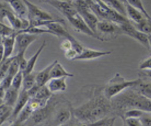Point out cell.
Listing matches in <instances>:
<instances>
[{"instance_id": "cell-46", "label": "cell", "mask_w": 151, "mask_h": 126, "mask_svg": "<svg viewBox=\"0 0 151 126\" xmlns=\"http://www.w3.org/2000/svg\"><path fill=\"white\" fill-rule=\"evenodd\" d=\"M61 1H65V2H73L74 0H59Z\"/></svg>"}, {"instance_id": "cell-11", "label": "cell", "mask_w": 151, "mask_h": 126, "mask_svg": "<svg viewBox=\"0 0 151 126\" xmlns=\"http://www.w3.org/2000/svg\"><path fill=\"white\" fill-rule=\"evenodd\" d=\"M40 35L26 32H17L15 37V54L25 53L28 47L37 39Z\"/></svg>"}, {"instance_id": "cell-44", "label": "cell", "mask_w": 151, "mask_h": 126, "mask_svg": "<svg viewBox=\"0 0 151 126\" xmlns=\"http://www.w3.org/2000/svg\"><path fill=\"white\" fill-rule=\"evenodd\" d=\"M148 39H149V46L151 48V33L148 34Z\"/></svg>"}, {"instance_id": "cell-6", "label": "cell", "mask_w": 151, "mask_h": 126, "mask_svg": "<svg viewBox=\"0 0 151 126\" xmlns=\"http://www.w3.org/2000/svg\"><path fill=\"white\" fill-rule=\"evenodd\" d=\"M73 108L70 101L61 97L49 121L50 124L61 125L70 121L73 117Z\"/></svg>"}, {"instance_id": "cell-5", "label": "cell", "mask_w": 151, "mask_h": 126, "mask_svg": "<svg viewBox=\"0 0 151 126\" xmlns=\"http://www.w3.org/2000/svg\"><path fill=\"white\" fill-rule=\"evenodd\" d=\"M24 1L27 7L28 19L29 21V27L43 25L50 22L61 19L54 18L49 12L43 10L28 0Z\"/></svg>"}, {"instance_id": "cell-40", "label": "cell", "mask_w": 151, "mask_h": 126, "mask_svg": "<svg viewBox=\"0 0 151 126\" xmlns=\"http://www.w3.org/2000/svg\"><path fill=\"white\" fill-rule=\"evenodd\" d=\"M140 70H151V56L142 60L139 65Z\"/></svg>"}, {"instance_id": "cell-1", "label": "cell", "mask_w": 151, "mask_h": 126, "mask_svg": "<svg viewBox=\"0 0 151 126\" xmlns=\"http://www.w3.org/2000/svg\"><path fill=\"white\" fill-rule=\"evenodd\" d=\"M103 86L91 85L88 99L73 108V117L80 124L90 125L102 118L113 115L111 100L105 96Z\"/></svg>"}, {"instance_id": "cell-25", "label": "cell", "mask_w": 151, "mask_h": 126, "mask_svg": "<svg viewBox=\"0 0 151 126\" xmlns=\"http://www.w3.org/2000/svg\"><path fill=\"white\" fill-rule=\"evenodd\" d=\"M14 108L9 106L3 102H1L0 105V125L2 126L5 122H7L11 118Z\"/></svg>"}, {"instance_id": "cell-32", "label": "cell", "mask_w": 151, "mask_h": 126, "mask_svg": "<svg viewBox=\"0 0 151 126\" xmlns=\"http://www.w3.org/2000/svg\"><path fill=\"white\" fill-rule=\"evenodd\" d=\"M23 79H24L23 72L21 70H19L14 77L12 81L11 86L17 90L21 91L22 86Z\"/></svg>"}, {"instance_id": "cell-48", "label": "cell", "mask_w": 151, "mask_h": 126, "mask_svg": "<svg viewBox=\"0 0 151 126\" xmlns=\"http://www.w3.org/2000/svg\"></svg>"}, {"instance_id": "cell-29", "label": "cell", "mask_w": 151, "mask_h": 126, "mask_svg": "<svg viewBox=\"0 0 151 126\" xmlns=\"http://www.w3.org/2000/svg\"><path fill=\"white\" fill-rule=\"evenodd\" d=\"M133 88L145 96L151 99V82H143L142 80Z\"/></svg>"}, {"instance_id": "cell-28", "label": "cell", "mask_w": 151, "mask_h": 126, "mask_svg": "<svg viewBox=\"0 0 151 126\" xmlns=\"http://www.w3.org/2000/svg\"><path fill=\"white\" fill-rule=\"evenodd\" d=\"M52 96V93L50 92L47 86L45 85L44 86H41L38 89L35 95L32 98H35L41 101L48 102Z\"/></svg>"}, {"instance_id": "cell-8", "label": "cell", "mask_w": 151, "mask_h": 126, "mask_svg": "<svg viewBox=\"0 0 151 126\" xmlns=\"http://www.w3.org/2000/svg\"><path fill=\"white\" fill-rule=\"evenodd\" d=\"M97 39L103 41L116 38L123 34L120 25L113 21L106 20H99L96 28Z\"/></svg>"}, {"instance_id": "cell-42", "label": "cell", "mask_w": 151, "mask_h": 126, "mask_svg": "<svg viewBox=\"0 0 151 126\" xmlns=\"http://www.w3.org/2000/svg\"><path fill=\"white\" fill-rule=\"evenodd\" d=\"M140 75L142 77H147L151 79V70H141Z\"/></svg>"}, {"instance_id": "cell-14", "label": "cell", "mask_w": 151, "mask_h": 126, "mask_svg": "<svg viewBox=\"0 0 151 126\" xmlns=\"http://www.w3.org/2000/svg\"><path fill=\"white\" fill-rule=\"evenodd\" d=\"M16 35L17 34L9 37H1V62H2L5 59L12 56L15 50Z\"/></svg>"}, {"instance_id": "cell-38", "label": "cell", "mask_w": 151, "mask_h": 126, "mask_svg": "<svg viewBox=\"0 0 151 126\" xmlns=\"http://www.w3.org/2000/svg\"><path fill=\"white\" fill-rule=\"evenodd\" d=\"M123 121L124 122V124L126 125H143L141 119L138 118H126L123 119Z\"/></svg>"}, {"instance_id": "cell-37", "label": "cell", "mask_w": 151, "mask_h": 126, "mask_svg": "<svg viewBox=\"0 0 151 126\" xmlns=\"http://www.w3.org/2000/svg\"><path fill=\"white\" fill-rule=\"evenodd\" d=\"M25 53H19L15 54V60L18 64L19 70L24 72L27 67V60L25 57Z\"/></svg>"}, {"instance_id": "cell-31", "label": "cell", "mask_w": 151, "mask_h": 126, "mask_svg": "<svg viewBox=\"0 0 151 126\" xmlns=\"http://www.w3.org/2000/svg\"><path fill=\"white\" fill-rule=\"evenodd\" d=\"M15 58V57L14 55V56H12L8 58L5 59L2 62H1V70H0L1 79H2L5 76V75L6 74L8 70H9V69L11 65V63L14 60Z\"/></svg>"}, {"instance_id": "cell-45", "label": "cell", "mask_w": 151, "mask_h": 126, "mask_svg": "<svg viewBox=\"0 0 151 126\" xmlns=\"http://www.w3.org/2000/svg\"><path fill=\"white\" fill-rule=\"evenodd\" d=\"M41 2H44V3H47L48 4L50 1L51 0H40Z\"/></svg>"}, {"instance_id": "cell-12", "label": "cell", "mask_w": 151, "mask_h": 126, "mask_svg": "<svg viewBox=\"0 0 151 126\" xmlns=\"http://www.w3.org/2000/svg\"><path fill=\"white\" fill-rule=\"evenodd\" d=\"M66 18L75 31L97 39L96 34L88 26L77 11L70 15L66 17Z\"/></svg>"}, {"instance_id": "cell-7", "label": "cell", "mask_w": 151, "mask_h": 126, "mask_svg": "<svg viewBox=\"0 0 151 126\" xmlns=\"http://www.w3.org/2000/svg\"><path fill=\"white\" fill-rule=\"evenodd\" d=\"M1 22L6 19L10 25L16 31H19L27 29L29 26L28 19L23 18L18 16L11 8V7L4 1L1 2Z\"/></svg>"}, {"instance_id": "cell-2", "label": "cell", "mask_w": 151, "mask_h": 126, "mask_svg": "<svg viewBox=\"0 0 151 126\" xmlns=\"http://www.w3.org/2000/svg\"><path fill=\"white\" fill-rule=\"evenodd\" d=\"M112 114L120 118L124 112L132 108L151 112V99L140 93L133 87L130 88L111 99Z\"/></svg>"}, {"instance_id": "cell-13", "label": "cell", "mask_w": 151, "mask_h": 126, "mask_svg": "<svg viewBox=\"0 0 151 126\" xmlns=\"http://www.w3.org/2000/svg\"><path fill=\"white\" fill-rule=\"evenodd\" d=\"M120 26L122 29L123 34L133 38L146 48H150L148 35L137 30L130 21Z\"/></svg>"}, {"instance_id": "cell-19", "label": "cell", "mask_w": 151, "mask_h": 126, "mask_svg": "<svg viewBox=\"0 0 151 126\" xmlns=\"http://www.w3.org/2000/svg\"><path fill=\"white\" fill-rule=\"evenodd\" d=\"M8 4L12 10L20 17L28 19L27 7L24 0H2Z\"/></svg>"}, {"instance_id": "cell-10", "label": "cell", "mask_w": 151, "mask_h": 126, "mask_svg": "<svg viewBox=\"0 0 151 126\" xmlns=\"http://www.w3.org/2000/svg\"><path fill=\"white\" fill-rule=\"evenodd\" d=\"M73 4L78 13L83 18L91 30L96 34L97 25L99 19L91 9L89 4L86 0H74Z\"/></svg>"}, {"instance_id": "cell-26", "label": "cell", "mask_w": 151, "mask_h": 126, "mask_svg": "<svg viewBox=\"0 0 151 126\" xmlns=\"http://www.w3.org/2000/svg\"><path fill=\"white\" fill-rule=\"evenodd\" d=\"M107 6L119 13L126 16V4L120 0H102Z\"/></svg>"}, {"instance_id": "cell-24", "label": "cell", "mask_w": 151, "mask_h": 126, "mask_svg": "<svg viewBox=\"0 0 151 126\" xmlns=\"http://www.w3.org/2000/svg\"><path fill=\"white\" fill-rule=\"evenodd\" d=\"M46 46V41L45 40H44V41L42 43L38 49L36 51V52L34 53V54L30 57L28 60H27V64L25 70L23 72L24 75H27L29 73H31L34 71V69L35 67V64L37 62L38 58L40 56V54L44 50Z\"/></svg>"}, {"instance_id": "cell-35", "label": "cell", "mask_w": 151, "mask_h": 126, "mask_svg": "<svg viewBox=\"0 0 151 126\" xmlns=\"http://www.w3.org/2000/svg\"><path fill=\"white\" fill-rule=\"evenodd\" d=\"M116 116L108 115L104 118H102L96 122H93L91 125H106V126H111L114 124V122L116 120Z\"/></svg>"}, {"instance_id": "cell-22", "label": "cell", "mask_w": 151, "mask_h": 126, "mask_svg": "<svg viewBox=\"0 0 151 126\" xmlns=\"http://www.w3.org/2000/svg\"><path fill=\"white\" fill-rule=\"evenodd\" d=\"M55 63V60L50 63L44 69L37 72L36 73V83L39 86H42L47 83L51 79L50 73L51 69Z\"/></svg>"}, {"instance_id": "cell-3", "label": "cell", "mask_w": 151, "mask_h": 126, "mask_svg": "<svg viewBox=\"0 0 151 126\" xmlns=\"http://www.w3.org/2000/svg\"><path fill=\"white\" fill-rule=\"evenodd\" d=\"M142 80L140 77L134 80H126L119 73H116L104 85L103 93L107 99L111 100L124 91L136 86Z\"/></svg>"}, {"instance_id": "cell-15", "label": "cell", "mask_w": 151, "mask_h": 126, "mask_svg": "<svg viewBox=\"0 0 151 126\" xmlns=\"http://www.w3.org/2000/svg\"><path fill=\"white\" fill-rule=\"evenodd\" d=\"M29 99H30V96L28 94V91L21 89V90L20 91L17 101L15 106H14L11 118H9V119L8 120L12 122L11 125L13 124L14 121L15 120V119L17 118L19 114L21 112V111L24 109V108L27 104Z\"/></svg>"}, {"instance_id": "cell-39", "label": "cell", "mask_w": 151, "mask_h": 126, "mask_svg": "<svg viewBox=\"0 0 151 126\" xmlns=\"http://www.w3.org/2000/svg\"><path fill=\"white\" fill-rule=\"evenodd\" d=\"M78 54V53L77 52V51L73 48L64 51V55L65 58L68 60H75Z\"/></svg>"}, {"instance_id": "cell-9", "label": "cell", "mask_w": 151, "mask_h": 126, "mask_svg": "<svg viewBox=\"0 0 151 126\" xmlns=\"http://www.w3.org/2000/svg\"><path fill=\"white\" fill-rule=\"evenodd\" d=\"M60 98L52 96L47 105L35 111L24 125H38L48 120L49 121Z\"/></svg>"}, {"instance_id": "cell-33", "label": "cell", "mask_w": 151, "mask_h": 126, "mask_svg": "<svg viewBox=\"0 0 151 126\" xmlns=\"http://www.w3.org/2000/svg\"><path fill=\"white\" fill-rule=\"evenodd\" d=\"M144 112H145L139 109H136V108L129 109L124 112L123 115L121 118L122 119H124V118H140L142 117H143Z\"/></svg>"}, {"instance_id": "cell-17", "label": "cell", "mask_w": 151, "mask_h": 126, "mask_svg": "<svg viewBox=\"0 0 151 126\" xmlns=\"http://www.w3.org/2000/svg\"><path fill=\"white\" fill-rule=\"evenodd\" d=\"M19 67L18 63L17 62L15 58L12 62L9 70L5 76L1 79V86L0 87L3 88L5 90L9 88L11 86L12 81L15 75L19 71Z\"/></svg>"}, {"instance_id": "cell-21", "label": "cell", "mask_w": 151, "mask_h": 126, "mask_svg": "<svg viewBox=\"0 0 151 126\" xmlns=\"http://www.w3.org/2000/svg\"><path fill=\"white\" fill-rule=\"evenodd\" d=\"M20 91L17 90L11 86L5 90V94L2 98H1V102H3L9 106H15L19 96Z\"/></svg>"}, {"instance_id": "cell-27", "label": "cell", "mask_w": 151, "mask_h": 126, "mask_svg": "<svg viewBox=\"0 0 151 126\" xmlns=\"http://www.w3.org/2000/svg\"><path fill=\"white\" fill-rule=\"evenodd\" d=\"M36 73L37 72L33 71L28 74L24 75L22 89L28 91L36 84Z\"/></svg>"}, {"instance_id": "cell-41", "label": "cell", "mask_w": 151, "mask_h": 126, "mask_svg": "<svg viewBox=\"0 0 151 126\" xmlns=\"http://www.w3.org/2000/svg\"><path fill=\"white\" fill-rule=\"evenodd\" d=\"M60 49L63 50L64 51L70 49L71 48H73V44H72V42L71 41V40H70L69 39L67 38H65L64 40H63L61 41V43L60 44Z\"/></svg>"}, {"instance_id": "cell-16", "label": "cell", "mask_w": 151, "mask_h": 126, "mask_svg": "<svg viewBox=\"0 0 151 126\" xmlns=\"http://www.w3.org/2000/svg\"><path fill=\"white\" fill-rule=\"evenodd\" d=\"M111 53L110 50L101 51L90 48L84 47L83 50L77 56L75 60H88L98 59L103 56L110 55Z\"/></svg>"}, {"instance_id": "cell-30", "label": "cell", "mask_w": 151, "mask_h": 126, "mask_svg": "<svg viewBox=\"0 0 151 126\" xmlns=\"http://www.w3.org/2000/svg\"><path fill=\"white\" fill-rule=\"evenodd\" d=\"M133 25L137 30L147 35L151 33V18H146L140 23Z\"/></svg>"}, {"instance_id": "cell-23", "label": "cell", "mask_w": 151, "mask_h": 126, "mask_svg": "<svg viewBox=\"0 0 151 126\" xmlns=\"http://www.w3.org/2000/svg\"><path fill=\"white\" fill-rule=\"evenodd\" d=\"M51 79L55 77H72L74 75L67 71L63 65L58 62L57 60H55V63L51 69L50 73Z\"/></svg>"}, {"instance_id": "cell-34", "label": "cell", "mask_w": 151, "mask_h": 126, "mask_svg": "<svg viewBox=\"0 0 151 126\" xmlns=\"http://www.w3.org/2000/svg\"><path fill=\"white\" fill-rule=\"evenodd\" d=\"M1 37H9L17 34V31H16L11 25H7L5 24L3 22H1Z\"/></svg>"}, {"instance_id": "cell-18", "label": "cell", "mask_w": 151, "mask_h": 126, "mask_svg": "<svg viewBox=\"0 0 151 126\" xmlns=\"http://www.w3.org/2000/svg\"><path fill=\"white\" fill-rule=\"evenodd\" d=\"M66 78L65 77L51 78L46 85L52 93L64 92L67 89Z\"/></svg>"}, {"instance_id": "cell-4", "label": "cell", "mask_w": 151, "mask_h": 126, "mask_svg": "<svg viewBox=\"0 0 151 126\" xmlns=\"http://www.w3.org/2000/svg\"><path fill=\"white\" fill-rule=\"evenodd\" d=\"M87 2L99 20H109L120 25L130 21L127 17L110 8L102 0H88Z\"/></svg>"}, {"instance_id": "cell-36", "label": "cell", "mask_w": 151, "mask_h": 126, "mask_svg": "<svg viewBox=\"0 0 151 126\" xmlns=\"http://www.w3.org/2000/svg\"><path fill=\"white\" fill-rule=\"evenodd\" d=\"M127 2L128 4L141 11L145 15L146 17L149 18H151V16L149 14V13L146 10L142 0H127Z\"/></svg>"}, {"instance_id": "cell-47", "label": "cell", "mask_w": 151, "mask_h": 126, "mask_svg": "<svg viewBox=\"0 0 151 126\" xmlns=\"http://www.w3.org/2000/svg\"><path fill=\"white\" fill-rule=\"evenodd\" d=\"M121 2H122L123 3H124V4H127V0H120Z\"/></svg>"}, {"instance_id": "cell-20", "label": "cell", "mask_w": 151, "mask_h": 126, "mask_svg": "<svg viewBox=\"0 0 151 126\" xmlns=\"http://www.w3.org/2000/svg\"><path fill=\"white\" fill-rule=\"evenodd\" d=\"M126 16L130 21L133 24H137L147 18L139 9L127 4L126 5Z\"/></svg>"}, {"instance_id": "cell-43", "label": "cell", "mask_w": 151, "mask_h": 126, "mask_svg": "<svg viewBox=\"0 0 151 126\" xmlns=\"http://www.w3.org/2000/svg\"><path fill=\"white\" fill-rule=\"evenodd\" d=\"M143 125H151V118L144 117L143 116L140 118Z\"/></svg>"}]
</instances>
